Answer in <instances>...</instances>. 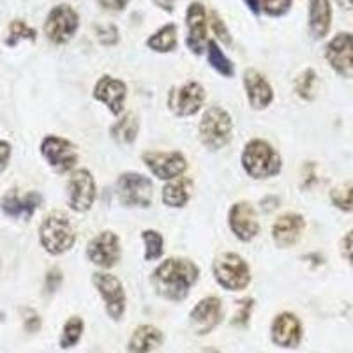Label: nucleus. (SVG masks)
<instances>
[{
  "instance_id": "f03ea898",
  "label": "nucleus",
  "mask_w": 353,
  "mask_h": 353,
  "mask_svg": "<svg viewBox=\"0 0 353 353\" xmlns=\"http://www.w3.org/2000/svg\"><path fill=\"white\" fill-rule=\"evenodd\" d=\"M241 163L248 176L256 181H267L277 176L283 170V159L269 141L253 138L242 150Z\"/></svg>"
},
{
  "instance_id": "ddd939ff",
  "label": "nucleus",
  "mask_w": 353,
  "mask_h": 353,
  "mask_svg": "<svg viewBox=\"0 0 353 353\" xmlns=\"http://www.w3.org/2000/svg\"><path fill=\"white\" fill-rule=\"evenodd\" d=\"M205 88L198 81H188L168 92V108L175 117H193L205 103Z\"/></svg>"
},
{
  "instance_id": "c756f323",
  "label": "nucleus",
  "mask_w": 353,
  "mask_h": 353,
  "mask_svg": "<svg viewBox=\"0 0 353 353\" xmlns=\"http://www.w3.org/2000/svg\"><path fill=\"white\" fill-rule=\"evenodd\" d=\"M83 329L85 323L80 316H71L62 327V334H61V348L62 350H69L72 346H77L80 343L81 336H83Z\"/></svg>"
},
{
  "instance_id": "4c0bfd02",
  "label": "nucleus",
  "mask_w": 353,
  "mask_h": 353,
  "mask_svg": "<svg viewBox=\"0 0 353 353\" xmlns=\"http://www.w3.org/2000/svg\"><path fill=\"white\" fill-rule=\"evenodd\" d=\"M21 313H23L25 330H27V332H32V334L39 332L41 323H43V321H41V318H39V314H37L36 311H34V309H30V307L21 309Z\"/></svg>"
},
{
  "instance_id": "473e14b6",
  "label": "nucleus",
  "mask_w": 353,
  "mask_h": 353,
  "mask_svg": "<svg viewBox=\"0 0 353 353\" xmlns=\"http://www.w3.org/2000/svg\"><path fill=\"white\" fill-rule=\"evenodd\" d=\"M314 85H316V71L307 68L304 72H301V77L295 80V94L304 101H313Z\"/></svg>"
},
{
  "instance_id": "aec40b11",
  "label": "nucleus",
  "mask_w": 353,
  "mask_h": 353,
  "mask_svg": "<svg viewBox=\"0 0 353 353\" xmlns=\"http://www.w3.org/2000/svg\"><path fill=\"white\" fill-rule=\"evenodd\" d=\"M305 230L304 216L297 212H286L277 217L272 225V241L277 248L288 249L299 242Z\"/></svg>"
},
{
  "instance_id": "49530a36",
  "label": "nucleus",
  "mask_w": 353,
  "mask_h": 353,
  "mask_svg": "<svg viewBox=\"0 0 353 353\" xmlns=\"http://www.w3.org/2000/svg\"><path fill=\"white\" fill-rule=\"evenodd\" d=\"M348 2H350V4H352V6H353V0H348Z\"/></svg>"
},
{
  "instance_id": "4be33fe9",
  "label": "nucleus",
  "mask_w": 353,
  "mask_h": 353,
  "mask_svg": "<svg viewBox=\"0 0 353 353\" xmlns=\"http://www.w3.org/2000/svg\"><path fill=\"white\" fill-rule=\"evenodd\" d=\"M244 90L248 96L249 106L253 110L269 108L274 101V88L269 80L256 69H248L244 72Z\"/></svg>"
},
{
  "instance_id": "7c9ffc66",
  "label": "nucleus",
  "mask_w": 353,
  "mask_h": 353,
  "mask_svg": "<svg viewBox=\"0 0 353 353\" xmlns=\"http://www.w3.org/2000/svg\"><path fill=\"white\" fill-rule=\"evenodd\" d=\"M330 203L343 212H353V181L334 188L330 191Z\"/></svg>"
},
{
  "instance_id": "a18cd8bd",
  "label": "nucleus",
  "mask_w": 353,
  "mask_h": 353,
  "mask_svg": "<svg viewBox=\"0 0 353 353\" xmlns=\"http://www.w3.org/2000/svg\"><path fill=\"white\" fill-rule=\"evenodd\" d=\"M244 4L248 6L249 11L253 14H260L261 11V0H244Z\"/></svg>"
},
{
  "instance_id": "412c9836",
  "label": "nucleus",
  "mask_w": 353,
  "mask_h": 353,
  "mask_svg": "<svg viewBox=\"0 0 353 353\" xmlns=\"http://www.w3.org/2000/svg\"><path fill=\"white\" fill-rule=\"evenodd\" d=\"M41 201H43V196L36 193V191H28V193L21 194L18 189H11L0 200V209H2L6 216L12 217V219H20V217L28 219L36 212Z\"/></svg>"
},
{
  "instance_id": "9d476101",
  "label": "nucleus",
  "mask_w": 353,
  "mask_h": 353,
  "mask_svg": "<svg viewBox=\"0 0 353 353\" xmlns=\"http://www.w3.org/2000/svg\"><path fill=\"white\" fill-rule=\"evenodd\" d=\"M141 161L156 179L165 182L179 179L188 170V159L179 150H147L141 154Z\"/></svg>"
},
{
  "instance_id": "37998d69",
  "label": "nucleus",
  "mask_w": 353,
  "mask_h": 353,
  "mask_svg": "<svg viewBox=\"0 0 353 353\" xmlns=\"http://www.w3.org/2000/svg\"><path fill=\"white\" fill-rule=\"evenodd\" d=\"M279 203H281V201H279V198L277 196H267L261 200V210H263V212L276 210L277 207H279Z\"/></svg>"
},
{
  "instance_id": "6e6552de",
  "label": "nucleus",
  "mask_w": 353,
  "mask_h": 353,
  "mask_svg": "<svg viewBox=\"0 0 353 353\" xmlns=\"http://www.w3.org/2000/svg\"><path fill=\"white\" fill-rule=\"evenodd\" d=\"M97 185L92 172L87 168L74 170L68 181V205L78 214L88 212L96 203Z\"/></svg>"
},
{
  "instance_id": "423d86ee",
  "label": "nucleus",
  "mask_w": 353,
  "mask_h": 353,
  "mask_svg": "<svg viewBox=\"0 0 353 353\" xmlns=\"http://www.w3.org/2000/svg\"><path fill=\"white\" fill-rule=\"evenodd\" d=\"M115 193L124 207L147 209L152 205L154 185L149 176L138 172H124L117 179Z\"/></svg>"
},
{
  "instance_id": "bb28decb",
  "label": "nucleus",
  "mask_w": 353,
  "mask_h": 353,
  "mask_svg": "<svg viewBox=\"0 0 353 353\" xmlns=\"http://www.w3.org/2000/svg\"><path fill=\"white\" fill-rule=\"evenodd\" d=\"M147 48L157 53H170L176 50V25L166 23L147 39Z\"/></svg>"
},
{
  "instance_id": "58836bf2",
  "label": "nucleus",
  "mask_w": 353,
  "mask_h": 353,
  "mask_svg": "<svg viewBox=\"0 0 353 353\" xmlns=\"http://www.w3.org/2000/svg\"><path fill=\"white\" fill-rule=\"evenodd\" d=\"M62 285V272L59 269H50L46 277H44V292L46 293H55L57 290L61 288Z\"/></svg>"
},
{
  "instance_id": "e433bc0d",
  "label": "nucleus",
  "mask_w": 353,
  "mask_h": 353,
  "mask_svg": "<svg viewBox=\"0 0 353 353\" xmlns=\"http://www.w3.org/2000/svg\"><path fill=\"white\" fill-rule=\"evenodd\" d=\"M96 36L101 44H105V46H115V44L119 43V28L113 23L96 25Z\"/></svg>"
},
{
  "instance_id": "393cba45",
  "label": "nucleus",
  "mask_w": 353,
  "mask_h": 353,
  "mask_svg": "<svg viewBox=\"0 0 353 353\" xmlns=\"http://www.w3.org/2000/svg\"><path fill=\"white\" fill-rule=\"evenodd\" d=\"M163 345V332L154 325H140L128 341V353H150Z\"/></svg>"
},
{
  "instance_id": "9b49d317",
  "label": "nucleus",
  "mask_w": 353,
  "mask_h": 353,
  "mask_svg": "<svg viewBox=\"0 0 353 353\" xmlns=\"http://www.w3.org/2000/svg\"><path fill=\"white\" fill-rule=\"evenodd\" d=\"M87 254L88 261L103 270H108L115 267L122 256L121 239L112 230H105V232L97 233L96 237L90 239L87 244Z\"/></svg>"
},
{
  "instance_id": "6ab92c4d",
  "label": "nucleus",
  "mask_w": 353,
  "mask_h": 353,
  "mask_svg": "<svg viewBox=\"0 0 353 353\" xmlns=\"http://www.w3.org/2000/svg\"><path fill=\"white\" fill-rule=\"evenodd\" d=\"M270 339L279 348H297L302 341V323L293 313H279L270 325Z\"/></svg>"
},
{
  "instance_id": "20e7f679",
  "label": "nucleus",
  "mask_w": 353,
  "mask_h": 353,
  "mask_svg": "<svg viewBox=\"0 0 353 353\" xmlns=\"http://www.w3.org/2000/svg\"><path fill=\"white\" fill-rule=\"evenodd\" d=\"M212 274L217 285L226 292H244L251 283L248 261L237 253H221L214 258Z\"/></svg>"
},
{
  "instance_id": "7ed1b4c3",
  "label": "nucleus",
  "mask_w": 353,
  "mask_h": 353,
  "mask_svg": "<svg viewBox=\"0 0 353 353\" xmlns=\"http://www.w3.org/2000/svg\"><path fill=\"white\" fill-rule=\"evenodd\" d=\"M39 242L53 256L68 253L77 242V232L68 214L55 210L44 217L39 226Z\"/></svg>"
},
{
  "instance_id": "a211bd4d",
  "label": "nucleus",
  "mask_w": 353,
  "mask_h": 353,
  "mask_svg": "<svg viewBox=\"0 0 353 353\" xmlns=\"http://www.w3.org/2000/svg\"><path fill=\"white\" fill-rule=\"evenodd\" d=\"M223 321V302L219 297H205L191 309L189 325L198 336H207Z\"/></svg>"
},
{
  "instance_id": "c9c22d12",
  "label": "nucleus",
  "mask_w": 353,
  "mask_h": 353,
  "mask_svg": "<svg viewBox=\"0 0 353 353\" xmlns=\"http://www.w3.org/2000/svg\"><path fill=\"white\" fill-rule=\"evenodd\" d=\"M254 309V301L253 299H244V301L237 302V313L233 316L232 325L235 327H245L249 323V318H251V311Z\"/></svg>"
},
{
  "instance_id": "c85d7f7f",
  "label": "nucleus",
  "mask_w": 353,
  "mask_h": 353,
  "mask_svg": "<svg viewBox=\"0 0 353 353\" xmlns=\"http://www.w3.org/2000/svg\"><path fill=\"white\" fill-rule=\"evenodd\" d=\"M141 241L145 244L143 258L145 261H157L165 254V239L157 230H143Z\"/></svg>"
},
{
  "instance_id": "dca6fc26",
  "label": "nucleus",
  "mask_w": 353,
  "mask_h": 353,
  "mask_svg": "<svg viewBox=\"0 0 353 353\" xmlns=\"http://www.w3.org/2000/svg\"><path fill=\"white\" fill-rule=\"evenodd\" d=\"M325 59L339 77L353 80V34H336L325 46Z\"/></svg>"
},
{
  "instance_id": "0eeeda50",
  "label": "nucleus",
  "mask_w": 353,
  "mask_h": 353,
  "mask_svg": "<svg viewBox=\"0 0 353 353\" xmlns=\"http://www.w3.org/2000/svg\"><path fill=\"white\" fill-rule=\"evenodd\" d=\"M92 285L96 286L99 297L105 302L108 316L113 321L122 320V316L125 313L128 297H125V290L121 279L113 276V274L101 270V272L92 274Z\"/></svg>"
},
{
  "instance_id": "f3484780",
  "label": "nucleus",
  "mask_w": 353,
  "mask_h": 353,
  "mask_svg": "<svg viewBox=\"0 0 353 353\" xmlns=\"http://www.w3.org/2000/svg\"><path fill=\"white\" fill-rule=\"evenodd\" d=\"M92 96L97 103L105 105L113 117H119L124 113L125 99H128V85L119 78H113L110 74H103L96 81L92 90Z\"/></svg>"
},
{
  "instance_id": "5701e85b",
  "label": "nucleus",
  "mask_w": 353,
  "mask_h": 353,
  "mask_svg": "<svg viewBox=\"0 0 353 353\" xmlns=\"http://www.w3.org/2000/svg\"><path fill=\"white\" fill-rule=\"evenodd\" d=\"M309 32L314 39H323L332 25V6L330 0H309Z\"/></svg>"
},
{
  "instance_id": "f704fd0d",
  "label": "nucleus",
  "mask_w": 353,
  "mask_h": 353,
  "mask_svg": "<svg viewBox=\"0 0 353 353\" xmlns=\"http://www.w3.org/2000/svg\"><path fill=\"white\" fill-rule=\"evenodd\" d=\"M293 0H261V11L267 14V17L279 18L285 17L286 12L292 8Z\"/></svg>"
},
{
  "instance_id": "c03bdc74",
  "label": "nucleus",
  "mask_w": 353,
  "mask_h": 353,
  "mask_svg": "<svg viewBox=\"0 0 353 353\" xmlns=\"http://www.w3.org/2000/svg\"><path fill=\"white\" fill-rule=\"evenodd\" d=\"M154 4L159 6L161 9H165L166 12L175 11V0H154Z\"/></svg>"
},
{
  "instance_id": "a878e982",
  "label": "nucleus",
  "mask_w": 353,
  "mask_h": 353,
  "mask_svg": "<svg viewBox=\"0 0 353 353\" xmlns=\"http://www.w3.org/2000/svg\"><path fill=\"white\" fill-rule=\"evenodd\" d=\"M138 132H140V121H138V117L134 113H124L110 128L112 138L121 145L134 143L138 138Z\"/></svg>"
},
{
  "instance_id": "2eb2a0df",
  "label": "nucleus",
  "mask_w": 353,
  "mask_h": 353,
  "mask_svg": "<svg viewBox=\"0 0 353 353\" xmlns=\"http://www.w3.org/2000/svg\"><path fill=\"white\" fill-rule=\"evenodd\" d=\"M228 226L235 239L241 242H251L260 233L258 212L251 201H237L228 212Z\"/></svg>"
},
{
  "instance_id": "79ce46f5",
  "label": "nucleus",
  "mask_w": 353,
  "mask_h": 353,
  "mask_svg": "<svg viewBox=\"0 0 353 353\" xmlns=\"http://www.w3.org/2000/svg\"><path fill=\"white\" fill-rule=\"evenodd\" d=\"M11 157V145L8 141L0 140V172H4Z\"/></svg>"
},
{
  "instance_id": "f8f14e48",
  "label": "nucleus",
  "mask_w": 353,
  "mask_h": 353,
  "mask_svg": "<svg viewBox=\"0 0 353 353\" xmlns=\"http://www.w3.org/2000/svg\"><path fill=\"white\" fill-rule=\"evenodd\" d=\"M41 154L57 173H68L78 165L77 147L69 140L55 134H48L41 141Z\"/></svg>"
},
{
  "instance_id": "72a5a7b5",
  "label": "nucleus",
  "mask_w": 353,
  "mask_h": 353,
  "mask_svg": "<svg viewBox=\"0 0 353 353\" xmlns=\"http://www.w3.org/2000/svg\"><path fill=\"white\" fill-rule=\"evenodd\" d=\"M209 25L212 28L214 36H216L217 43H223L225 46H230L232 44V36H230V30L226 27V23L223 21V18L219 17V12L210 11L209 12Z\"/></svg>"
},
{
  "instance_id": "cd10ccee",
  "label": "nucleus",
  "mask_w": 353,
  "mask_h": 353,
  "mask_svg": "<svg viewBox=\"0 0 353 353\" xmlns=\"http://www.w3.org/2000/svg\"><path fill=\"white\" fill-rule=\"evenodd\" d=\"M207 59H209V64L212 65L214 71L219 72L221 77H225V78L235 77L233 62L225 55V52L221 50V46L217 44L216 39H209V43H207Z\"/></svg>"
},
{
  "instance_id": "4468645a",
  "label": "nucleus",
  "mask_w": 353,
  "mask_h": 353,
  "mask_svg": "<svg viewBox=\"0 0 353 353\" xmlns=\"http://www.w3.org/2000/svg\"><path fill=\"white\" fill-rule=\"evenodd\" d=\"M185 27H188V37H185V46H188L194 55H201L207 52V43H209V14L205 11V6L201 2H191L185 11Z\"/></svg>"
},
{
  "instance_id": "1a4fd4ad",
  "label": "nucleus",
  "mask_w": 353,
  "mask_h": 353,
  "mask_svg": "<svg viewBox=\"0 0 353 353\" xmlns=\"http://www.w3.org/2000/svg\"><path fill=\"white\" fill-rule=\"evenodd\" d=\"M80 17L69 4L55 6L44 21V34L53 44H65L77 36Z\"/></svg>"
},
{
  "instance_id": "39448f33",
  "label": "nucleus",
  "mask_w": 353,
  "mask_h": 353,
  "mask_svg": "<svg viewBox=\"0 0 353 353\" xmlns=\"http://www.w3.org/2000/svg\"><path fill=\"white\" fill-rule=\"evenodd\" d=\"M201 143L209 150H221L232 141L233 119L225 108L210 106L203 112L198 124Z\"/></svg>"
},
{
  "instance_id": "a19ab883",
  "label": "nucleus",
  "mask_w": 353,
  "mask_h": 353,
  "mask_svg": "<svg viewBox=\"0 0 353 353\" xmlns=\"http://www.w3.org/2000/svg\"><path fill=\"white\" fill-rule=\"evenodd\" d=\"M341 251H343V256L353 265V230H350L345 237H343Z\"/></svg>"
},
{
  "instance_id": "ea45409f",
  "label": "nucleus",
  "mask_w": 353,
  "mask_h": 353,
  "mask_svg": "<svg viewBox=\"0 0 353 353\" xmlns=\"http://www.w3.org/2000/svg\"><path fill=\"white\" fill-rule=\"evenodd\" d=\"M128 2L129 0H97V4L105 9V11H110V12L124 11Z\"/></svg>"
},
{
  "instance_id": "f257e3e1",
  "label": "nucleus",
  "mask_w": 353,
  "mask_h": 353,
  "mask_svg": "<svg viewBox=\"0 0 353 353\" xmlns=\"http://www.w3.org/2000/svg\"><path fill=\"white\" fill-rule=\"evenodd\" d=\"M200 279V269L193 260L182 256L166 258L154 269L150 283L159 297L170 302H182L189 297Z\"/></svg>"
},
{
  "instance_id": "b1692460",
  "label": "nucleus",
  "mask_w": 353,
  "mask_h": 353,
  "mask_svg": "<svg viewBox=\"0 0 353 353\" xmlns=\"http://www.w3.org/2000/svg\"><path fill=\"white\" fill-rule=\"evenodd\" d=\"M191 194H193V181L182 175L166 182L161 193V200L170 209H184L191 200Z\"/></svg>"
},
{
  "instance_id": "2f4dec72",
  "label": "nucleus",
  "mask_w": 353,
  "mask_h": 353,
  "mask_svg": "<svg viewBox=\"0 0 353 353\" xmlns=\"http://www.w3.org/2000/svg\"><path fill=\"white\" fill-rule=\"evenodd\" d=\"M36 28L28 27L23 20L11 21L8 30V37H6V44L8 46H17L20 41H36Z\"/></svg>"
}]
</instances>
